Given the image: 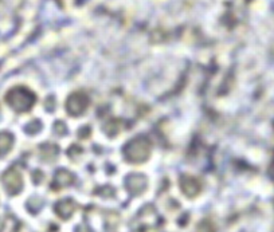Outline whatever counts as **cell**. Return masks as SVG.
Wrapping results in <instances>:
<instances>
[{
    "mask_svg": "<svg viewBox=\"0 0 274 232\" xmlns=\"http://www.w3.org/2000/svg\"><path fill=\"white\" fill-rule=\"evenodd\" d=\"M145 185H147V181H145V179L142 176H131L128 179V182H127V187L129 191L132 192V193H140L145 189Z\"/></svg>",
    "mask_w": 274,
    "mask_h": 232,
    "instance_id": "4",
    "label": "cell"
},
{
    "mask_svg": "<svg viewBox=\"0 0 274 232\" xmlns=\"http://www.w3.org/2000/svg\"><path fill=\"white\" fill-rule=\"evenodd\" d=\"M74 209H76V206H74V203L71 202V200H63V202H59L58 204H56L55 207L56 213H58L61 217H63V219H69V217L73 215Z\"/></svg>",
    "mask_w": 274,
    "mask_h": 232,
    "instance_id": "5",
    "label": "cell"
},
{
    "mask_svg": "<svg viewBox=\"0 0 274 232\" xmlns=\"http://www.w3.org/2000/svg\"><path fill=\"white\" fill-rule=\"evenodd\" d=\"M151 144L145 137H138L129 142L125 148V156L131 162L145 161L149 156Z\"/></svg>",
    "mask_w": 274,
    "mask_h": 232,
    "instance_id": "1",
    "label": "cell"
},
{
    "mask_svg": "<svg viewBox=\"0 0 274 232\" xmlns=\"http://www.w3.org/2000/svg\"><path fill=\"white\" fill-rule=\"evenodd\" d=\"M199 231H203V232H213V227L207 224V223H203V224H200V227H199Z\"/></svg>",
    "mask_w": 274,
    "mask_h": 232,
    "instance_id": "7",
    "label": "cell"
},
{
    "mask_svg": "<svg viewBox=\"0 0 274 232\" xmlns=\"http://www.w3.org/2000/svg\"><path fill=\"white\" fill-rule=\"evenodd\" d=\"M55 181L61 185V187H66L69 184L73 182V176L67 171H59L55 177Z\"/></svg>",
    "mask_w": 274,
    "mask_h": 232,
    "instance_id": "6",
    "label": "cell"
},
{
    "mask_svg": "<svg viewBox=\"0 0 274 232\" xmlns=\"http://www.w3.org/2000/svg\"><path fill=\"white\" fill-rule=\"evenodd\" d=\"M87 103H89L87 97L85 94H82V93H77V94H73L69 98V101H67V110L71 114H74V116H80L81 113L86 110Z\"/></svg>",
    "mask_w": 274,
    "mask_h": 232,
    "instance_id": "2",
    "label": "cell"
},
{
    "mask_svg": "<svg viewBox=\"0 0 274 232\" xmlns=\"http://www.w3.org/2000/svg\"><path fill=\"white\" fill-rule=\"evenodd\" d=\"M180 187L182 191L187 195V196H196L200 191V182L191 176H183L180 180Z\"/></svg>",
    "mask_w": 274,
    "mask_h": 232,
    "instance_id": "3",
    "label": "cell"
}]
</instances>
